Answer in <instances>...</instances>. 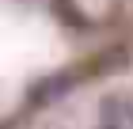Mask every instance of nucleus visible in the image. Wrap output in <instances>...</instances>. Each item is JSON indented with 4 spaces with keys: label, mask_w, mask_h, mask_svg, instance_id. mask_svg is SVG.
Returning a JSON list of instances; mask_svg holds the SVG:
<instances>
[{
    "label": "nucleus",
    "mask_w": 133,
    "mask_h": 129,
    "mask_svg": "<svg viewBox=\"0 0 133 129\" xmlns=\"http://www.w3.org/2000/svg\"><path fill=\"white\" fill-rule=\"evenodd\" d=\"M99 121H103V129H133V99L107 95L99 103Z\"/></svg>",
    "instance_id": "nucleus-1"
}]
</instances>
